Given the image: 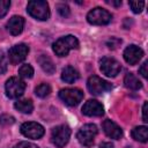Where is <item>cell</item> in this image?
Here are the masks:
<instances>
[{
  "label": "cell",
  "mask_w": 148,
  "mask_h": 148,
  "mask_svg": "<svg viewBox=\"0 0 148 148\" xmlns=\"http://www.w3.org/2000/svg\"><path fill=\"white\" fill-rule=\"evenodd\" d=\"M77 47H79V40L76 37L72 35L61 37L58 40H56V43H53V52L58 57H65L68 54L71 50H74Z\"/></svg>",
  "instance_id": "1"
},
{
  "label": "cell",
  "mask_w": 148,
  "mask_h": 148,
  "mask_svg": "<svg viewBox=\"0 0 148 148\" xmlns=\"http://www.w3.org/2000/svg\"><path fill=\"white\" fill-rule=\"evenodd\" d=\"M27 10L28 13L40 21H45L50 17V8H49V3L44 0H32L28 2L27 6Z\"/></svg>",
  "instance_id": "2"
},
{
  "label": "cell",
  "mask_w": 148,
  "mask_h": 148,
  "mask_svg": "<svg viewBox=\"0 0 148 148\" xmlns=\"http://www.w3.org/2000/svg\"><path fill=\"white\" fill-rule=\"evenodd\" d=\"M111 20H112L111 13H109L106 9L101 7H96L91 9L87 15V21L94 25H105L110 23Z\"/></svg>",
  "instance_id": "3"
},
{
  "label": "cell",
  "mask_w": 148,
  "mask_h": 148,
  "mask_svg": "<svg viewBox=\"0 0 148 148\" xmlns=\"http://www.w3.org/2000/svg\"><path fill=\"white\" fill-rule=\"evenodd\" d=\"M69 138H71V128L67 125H59L52 130L51 141L58 148H62L65 145H67Z\"/></svg>",
  "instance_id": "4"
},
{
  "label": "cell",
  "mask_w": 148,
  "mask_h": 148,
  "mask_svg": "<svg viewBox=\"0 0 148 148\" xmlns=\"http://www.w3.org/2000/svg\"><path fill=\"white\" fill-rule=\"evenodd\" d=\"M97 134V127L96 125L94 124H87V125H83L77 134H76V138L79 140V142L86 147H91L92 143H94V139Z\"/></svg>",
  "instance_id": "5"
},
{
  "label": "cell",
  "mask_w": 148,
  "mask_h": 148,
  "mask_svg": "<svg viewBox=\"0 0 148 148\" xmlns=\"http://www.w3.org/2000/svg\"><path fill=\"white\" fill-rule=\"evenodd\" d=\"M59 97L65 104L69 106H75L82 101L83 92L77 88H66L59 91Z\"/></svg>",
  "instance_id": "6"
},
{
  "label": "cell",
  "mask_w": 148,
  "mask_h": 148,
  "mask_svg": "<svg viewBox=\"0 0 148 148\" xmlns=\"http://www.w3.org/2000/svg\"><path fill=\"white\" fill-rule=\"evenodd\" d=\"M87 87H88V90L92 95H101V94L106 92V91L112 89L111 83H109L108 81H105V80H103V79H101L99 76H96V75H92L88 79Z\"/></svg>",
  "instance_id": "7"
},
{
  "label": "cell",
  "mask_w": 148,
  "mask_h": 148,
  "mask_svg": "<svg viewBox=\"0 0 148 148\" xmlns=\"http://www.w3.org/2000/svg\"><path fill=\"white\" fill-rule=\"evenodd\" d=\"M5 88H6V95L9 98H17L23 95L25 89V83L20 77L13 76L7 80Z\"/></svg>",
  "instance_id": "8"
},
{
  "label": "cell",
  "mask_w": 148,
  "mask_h": 148,
  "mask_svg": "<svg viewBox=\"0 0 148 148\" xmlns=\"http://www.w3.org/2000/svg\"><path fill=\"white\" fill-rule=\"evenodd\" d=\"M21 133L29 139H39L44 135V127L35 121H28L21 125Z\"/></svg>",
  "instance_id": "9"
},
{
  "label": "cell",
  "mask_w": 148,
  "mask_h": 148,
  "mask_svg": "<svg viewBox=\"0 0 148 148\" xmlns=\"http://www.w3.org/2000/svg\"><path fill=\"white\" fill-rule=\"evenodd\" d=\"M101 71L103 74H105L106 76L110 77H114L119 74V72L121 71V65L113 58H109L105 57L101 60Z\"/></svg>",
  "instance_id": "10"
},
{
  "label": "cell",
  "mask_w": 148,
  "mask_h": 148,
  "mask_svg": "<svg viewBox=\"0 0 148 148\" xmlns=\"http://www.w3.org/2000/svg\"><path fill=\"white\" fill-rule=\"evenodd\" d=\"M29 53V46L25 45V44H17V45H14L9 52H8V59L12 64L16 65V64H20L22 62L27 56Z\"/></svg>",
  "instance_id": "11"
},
{
  "label": "cell",
  "mask_w": 148,
  "mask_h": 148,
  "mask_svg": "<svg viewBox=\"0 0 148 148\" xmlns=\"http://www.w3.org/2000/svg\"><path fill=\"white\" fill-rule=\"evenodd\" d=\"M82 113L88 117H101L104 113L103 105L95 99H89L82 106Z\"/></svg>",
  "instance_id": "12"
},
{
  "label": "cell",
  "mask_w": 148,
  "mask_h": 148,
  "mask_svg": "<svg viewBox=\"0 0 148 148\" xmlns=\"http://www.w3.org/2000/svg\"><path fill=\"white\" fill-rule=\"evenodd\" d=\"M143 56L142 49H140L136 45H130L124 51V59L130 65H135L140 61V59Z\"/></svg>",
  "instance_id": "13"
},
{
  "label": "cell",
  "mask_w": 148,
  "mask_h": 148,
  "mask_svg": "<svg viewBox=\"0 0 148 148\" xmlns=\"http://www.w3.org/2000/svg\"><path fill=\"white\" fill-rule=\"evenodd\" d=\"M102 127H103L104 133H105L109 138H111V139L118 140V139H120V138L123 136V130H121L114 121H112V120H110V119L104 120Z\"/></svg>",
  "instance_id": "14"
},
{
  "label": "cell",
  "mask_w": 148,
  "mask_h": 148,
  "mask_svg": "<svg viewBox=\"0 0 148 148\" xmlns=\"http://www.w3.org/2000/svg\"><path fill=\"white\" fill-rule=\"evenodd\" d=\"M23 27H24V18L22 16H13L9 18V21L7 22V30L13 35V36H16V35H20L23 30Z\"/></svg>",
  "instance_id": "15"
},
{
  "label": "cell",
  "mask_w": 148,
  "mask_h": 148,
  "mask_svg": "<svg viewBox=\"0 0 148 148\" xmlns=\"http://www.w3.org/2000/svg\"><path fill=\"white\" fill-rule=\"evenodd\" d=\"M79 79V72L72 67V66H66L62 72H61V80L65 81L66 83H73Z\"/></svg>",
  "instance_id": "16"
},
{
  "label": "cell",
  "mask_w": 148,
  "mask_h": 148,
  "mask_svg": "<svg viewBox=\"0 0 148 148\" xmlns=\"http://www.w3.org/2000/svg\"><path fill=\"white\" fill-rule=\"evenodd\" d=\"M124 84L126 88L128 89H132V90H139L142 88V83L141 81L132 73H127L125 75V79H124Z\"/></svg>",
  "instance_id": "17"
},
{
  "label": "cell",
  "mask_w": 148,
  "mask_h": 148,
  "mask_svg": "<svg viewBox=\"0 0 148 148\" xmlns=\"http://www.w3.org/2000/svg\"><path fill=\"white\" fill-rule=\"evenodd\" d=\"M38 64L40 65V67L43 68L44 72H46L47 74H53L56 72V65L53 64V61L51 60V58H49L47 56H39L38 57Z\"/></svg>",
  "instance_id": "18"
},
{
  "label": "cell",
  "mask_w": 148,
  "mask_h": 148,
  "mask_svg": "<svg viewBox=\"0 0 148 148\" xmlns=\"http://www.w3.org/2000/svg\"><path fill=\"white\" fill-rule=\"evenodd\" d=\"M132 138L140 142H147L148 140V128L146 126H136L132 130Z\"/></svg>",
  "instance_id": "19"
},
{
  "label": "cell",
  "mask_w": 148,
  "mask_h": 148,
  "mask_svg": "<svg viewBox=\"0 0 148 148\" xmlns=\"http://www.w3.org/2000/svg\"><path fill=\"white\" fill-rule=\"evenodd\" d=\"M15 109L18 110L20 112L22 113H31L32 110H34V104L30 99H21V101H17L15 104H14Z\"/></svg>",
  "instance_id": "20"
},
{
  "label": "cell",
  "mask_w": 148,
  "mask_h": 148,
  "mask_svg": "<svg viewBox=\"0 0 148 148\" xmlns=\"http://www.w3.org/2000/svg\"><path fill=\"white\" fill-rule=\"evenodd\" d=\"M50 92H51V87H50L47 83H40V84L37 86L36 89H35V94H36L38 97H40V98L46 97Z\"/></svg>",
  "instance_id": "21"
},
{
  "label": "cell",
  "mask_w": 148,
  "mask_h": 148,
  "mask_svg": "<svg viewBox=\"0 0 148 148\" xmlns=\"http://www.w3.org/2000/svg\"><path fill=\"white\" fill-rule=\"evenodd\" d=\"M18 74H20V76H22V77H24V79H30V77H32V75H34V68H32L31 65H29V64L22 65V66L20 67V69H18Z\"/></svg>",
  "instance_id": "22"
},
{
  "label": "cell",
  "mask_w": 148,
  "mask_h": 148,
  "mask_svg": "<svg viewBox=\"0 0 148 148\" xmlns=\"http://www.w3.org/2000/svg\"><path fill=\"white\" fill-rule=\"evenodd\" d=\"M128 5L132 8L133 13H135V14L141 13L142 9H143V7H145V2L143 1H130Z\"/></svg>",
  "instance_id": "23"
},
{
  "label": "cell",
  "mask_w": 148,
  "mask_h": 148,
  "mask_svg": "<svg viewBox=\"0 0 148 148\" xmlns=\"http://www.w3.org/2000/svg\"><path fill=\"white\" fill-rule=\"evenodd\" d=\"M7 67H8V60H7V57H6V54H5L3 51H0V74L6 73Z\"/></svg>",
  "instance_id": "24"
},
{
  "label": "cell",
  "mask_w": 148,
  "mask_h": 148,
  "mask_svg": "<svg viewBox=\"0 0 148 148\" xmlns=\"http://www.w3.org/2000/svg\"><path fill=\"white\" fill-rule=\"evenodd\" d=\"M57 10H58L59 15L62 16V17H68V16H69V13H71L69 7H68L67 5H65V3H59V5H57Z\"/></svg>",
  "instance_id": "25"
},
{
  "label": "cell",
  "mask_w": 148,
  "mask_h": 148,
  "mask_svg": "<svg viewBox=\"0 0 148 148\" xmlns=\"http://www.w3.org/2000/svg\"><path fill=\"white\" fill-rule=\"evenodd\" d=\"M10 7L9 0H0V17H3Z\"/></svg>",
  "instance_id": "26"
},
{
  "label": "cell",
  "mask_w": 148,
  "mask_h": 148,
  "mask_svg": "<svg viewBox=\"0 0 148 148\" xmlns=\"http://www.w3.org/2000/svg\"><path fill=\"white\" fill-rule=\"evenodd\" d=\"M14 121H15L14 117H12L9 114H2V116H0V124L1 125H12V124H14Z\"/></svg>",
  "instance_id": "27"
},
{
  "label": "cell",
  "mask_w": 148,
  "mask_h": 148,
  "mask_svg": "<svg viewBox=\"0 0 148 148\" xmlns=\"http://www.w3.org/2000/svg\"><path fill=\"white\" fill-rule=\"evenodd\" d=\"M121 44V40L120 39H118V38H116V37H112L111 39H109L108 42H106V45L109 46V49H117L119 45Z\"/></svg>",
  "instance_id": "28"
},
{
  "label": "cell",
  "mask_w": 148,
  "mask_h": 148,
  "mask_svg": "<svg viewBox=\"0 0 148 148\" xmlns=\"http://www.w3.org/2000/svg\"><path fill=\"white\" fill-rule=\"evenodd\" d=\"M13 148H38L36 145L31 143V142H28V141H22L17 145H15Z\"/></svg>",
  "instance_id": "29"
},
{
  "label": "cell",
  "mask_w": 148,
  "mask_h": 148,
  "mask_svg": "<svg viewBox=\"0 0 148 148\" xmlns=\"http://www.w3.org/2000/svg\"><path fill=\"white\" fill-rule=\"evenodd\" d=\"M147 66H148V62L145 61V62L141 65V67L139 68V73H140L145 79L147 77V74H148V72H147Z\"/></svg>",
  "instance_id": "30"
},
{
  "label": "cell",
  "mask_w": 148,
  "mask_h": 148,
  "mask_svg": "<svg viewBox=\"0 0 148 148\" xmlns=\"http://www.w3.org/2000/svg\"><path fill=\"white\" fill-rule=\"evenodd\" d=\"M147 106H148V103L145 102L143 103V106H142V119L145 123L148 121V117H147Z\"/></svg>",
  "instance_id": "31"
},
{
  "label": "cell",
  "mask_w": 148,
  "mask_h": 148,
  "mask_svg": "<svg viewBox=\"0 0 148 148\" xmlns=\"http://www.w3.org/2000/svg\"><path fill=\"white\" fill-rule=\"evenodd\" d=\"M99 148H114V147H113V145L111 142H103L99 146Z\"/></svg>",
  "instance_id": "32"
},
{
  "label": "cell",
  "mask_w": 148,
  "mask_h": 148,
  "mask_svg": "<svg viewBox=\"0 0 148 148\" xmlns=\"http://www.w3.org/2000/svg\"><path fill=\"white\" fill-rule=\"evenodd\" d=\"M106 2L110 3V5H112V6H116V7H118V6L121 5V1H117V2H114V1H106Z\"/></svg>",
  "instance_id": "33"
},
{
  "label": "cell",
  "mask_w": 148,
  "mask_h": 148,
  "mask_svg": "<svg viewBox=\"0 0 148 148\" xmlns=\"http://www.w3.org/2000/svg\"><path fill=\"white\" fill-rule=\"evenodd\" d=\"M126 148H132V147H126Z\"/></svg>",
  "instance_id": "34"
}]
</instances>
